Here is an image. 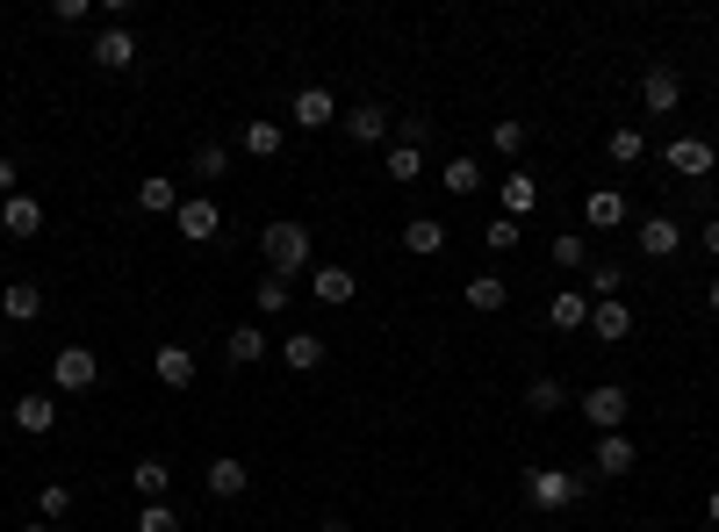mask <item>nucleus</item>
I'll return each mask as SVG.
<instances>
[{"label": "nucleus", "instance_id": "obj_1", "mask_svg": "<svg viewBox=\"0 0 719 532\" xmlns=\"http://www.w3.org/2000/svg\"><path fill=\"white\" fill-rule=\"evenodd\" d=\"M259 252H267V273H288V281H296L302 267H310V252H317V238L302 231V223H267V231H259Z\"/></svg>", "mask_w": 719, "mask_h": 532}, {"label": "nucleus", "instance_id": "obj_2", "mask_svg": "<svg viewBox=\"0 0 719 532\" xmlns=\"http://www.w3.org/2000/svg\"><path fill=\"white\" fill-rule=\"evenodd\" d=\"M526 496H532V511H576L590 496V475H569V468H532V475H526Z\"/></svg>", "mask_w": 719, "mask_h": 532}, {"label": "nucleus", "instance_id": "obj_3", "mask_svg": "<svg viewBox=\"0 0 719 532\" xmlns=\"http://www.w3.org/2000/svg\"><path fill=\"white\" fill-rule=\"evenodd\" d=\"M51 382L66 389V397H87V389L101 382V360H94V345H58V360H51Z\"/></svg>", "mask_w": 719, "mask_h": 532}, {"label": "nucleus", "instance_id": "obj_4", "mask_svg": "<svg viewBox=\"0 0 719 532\" xmlns=\"http://www.w3.org/2000/svg\"><path fill=\"white\" fill-rule=\"evenodd\" d=\"M583 418L598 424V432H626V418H633V397H626L619 382H598V389H583Z\"/></svg>", "mask_w": 719, "mask_h": 532}, {"label": "nucleus", "instance_id": "obj_5", "mask_svg": "<svg viewBox=\"0 0 719 532\" xmlns=\"http://www.w3.org/2000/svg\"><path fill=\"white\" fill-rule=\"evenodd\" d=\"M339 130L353 137L360 151H375V144H389V137H396V116H389V109H375V101H360V109H346V116H339Z\"/></svg>", "mask_w": 719, "mask_h": 532}, {"label": "nucleus", "instance_id": "obj_6", "mask_svg": "<svg viewBox=\"0 0 719 532\" xmlns=\"http://www.w3.org/2000/svg\"><path fill=\"white\" fill-rule=\"evenodd\" d=\"M640 101H648V116H677L683 72H677V66H648V72H640Z\"/></svg>", "mask_w": 719, "mask_h": 532}, {"label": "nucleus", "instance_id": "obj_7", "mask_svg": "<svg viewBox=\"0 0 719 532\" xmlns=\"http://www.w3.org/2000/svg\"><path fill=\"white\" fill-rule=\"evenodd\" d=\"M180 238H188V245H209V238H217L223 231V209L217 202H209V194H188V202H180Z\"/></svg>", "mask_w": 719, "mask_h": 532}, {"label": "nucleus", "instance_id": "obj_8", "mask_svg": "<svg viewBox=\"0 0 719 532\" xmlns=\"http://www.w3.org/2000/svg\"><path fill=\"white\" fill-rule=\"evenodd\" d=\"M633 461H640L633 439H626V432H605V439H598V453H590V475L619 482V475H633Z\"/></svg>", "mask_w": 719, "mask_h": 532}, {"label": "nucleus", "instance_id": "obj_9", "mask_svg": "<svg viewBox=\"0 0 719 532\" xmlns=\"http://www.w3.org/2000/svg\"><path fill=\"white\" fill-rule=\"evenodd\" d=\"M94 66H101V72H130V66H137V37H130V22H109V29L94 37Z\"/></svg>", "mask_w": 719, "mask_h": 532}, {"label": "nucleus", "instance_id": "obj_10", "mask_svg": "<svg viewBox=\"0 0 719 532\" xmlns=\"http://www.w3.org/2000/svg\"><path fill=\"white\" fill-rule=\"evenodd\" d=\"M590 339H605V345L633 339V310H626V295H611V302H590Z\"/></svg>", "mask_w": 719, "mask_h": 532}, {"label": "nucleus", "instance_id": "obj_11", "mask_svg": "<svg viewBox=\"0 0 719 532\" xmlns=\"http://www.w3.org/2000/svg\"><path fill=\"white\" fill-rule=\"evenodd\" d=\"M633 245L648 252V260H669V252L683 245V223L677 217H640V231H633Z\"/></svg>", "mask_w": 719, "mask_h": 532}, {"label": "nucleus", "instance_id": "obj_12", "mask_svg": "<svg viewBox=\"0 0 719 532\" xmlns=\"http://www.w3.org/2000/svg\"><path fill=\"white\" fill-rule=\"evenodd\" d=\"M267 353H273V345H267V331H259V324H238L231 339H223V368H238V374H244V368H259Z\"/></svg>", "mask_w": 719, "mask_h": 532}, {"label": "nucleus", "instance_id": "obj_13", "mask_svg": "<svg viewBox=\"0 0 719 532\" xmlns=\"http://www.w3.org/2000/svg\"><path fill=\"white\" fill-rule=\"evenodd\" d=\"M273 353H281V368H288V374H310V368H324V339H317V331H288V339L273 345Z\"/></svg>", "mask_w": 719, "mask_h": 532}, {"label": "nucleus", "instance_id": "obj_14", "mask_svg": "<svg viewBox=\"0 0 719 532\" xmlns=\"http://www.w3.org/2000/svg\"><path fill=\"white\" fill-rule=\"evenodd\" d=\"M0 231L8 238H37L43 231V202L37 194H8V202H0Z\"/></svg>", "mask_w": 719, "mask_h": 532}, {"label": "nucleus", "instance_id": "obj_15", "mask_svg": "<svg viewBox=\"0 0 719 532\" xmlns=\"http://www.w3.org/2000/svg\"><path fill=\"white\" fill-rule=\"evenodd\" d=\"M669 165H677L683 180H706L712 165H719V151L706 144V137H677V144H669Z\"/></svg>", "mask_w": 719, "mask_h": 532}, {"label": "nucleus", "instance_id": "obj_16", "mask_svg": "<svg viewBox=\"0 0 719 532\" xmlns=\"http://www.w3.org/2000/svg\"><path fill=\"white\" fill-rule=\"evenodd\" d=\"M310 295L324 302V310H346V302L360 295V281H353L346 267H317V273H310Z\"/></svg>", "mask_w": 719, "mask_h": 532}, {"label": "nucleus", "instance_id": "obj_17", "mask_svg": "<svg viewBox=\"0 0 719 532\" xmlns=\"http://www.w3.org/2000/svg\"><path fill=\"white\" fill-rule=\"evenodd\" d=\"M151 374H159L166 389H194V374H202V368H194L188 345H159V353H151Z\"/></svg>", "mask_w": 719, "mask_h": 532}, {"label": "nucleus", "instance_id": "obj_18", "mask_svg": "<svg viewBox=\"0 0 719 532\" xmlns=\"http://www.w3.org/2000/svg\"><path fill=\"white\" fill-rule=\"evenodd\" d=\"M0 317H8V324H37V317H43V288L37 281L0 288Z\"/></svg>", "mask_w": 719, "mask_h": 532}, {"label": "nucleus", "instance_id": "obj_19", "mask_svg": "<svg viewBox=\"0 0 719 532\" xmlns=\"http://www.w3.org/2000/svg\"><path fill=\"white\" fill-rule=\"evenodd\" d=\"M296 123H302V130H331V123H339V101H331V87H302V94H296Z\"/></svg>", "mask_w": 719, "mask_h": 532}, {"label": "nucleus", "instance_id": "obj_20", "mask_svg": "<svg viewBox=\"0 0 719 532\" xmlns=\"http://www.w3.org/2000/svg\"><path fill=\"white\" fill-rule=\"evenodd\" d=\"M137 209H144V217H180V188L166 173H144L137 180Z\"/></svg>", "mask_w": 719, "mask_h": 532}, {"label": "nucleus", "instance_id": "obj_21", "mask_svg": "<svg viewBox=\"0 0 719 532\" xmlns=\"http://www.w3.org/2000/svg\"><path fill=\"white\" fill-rule=\"evenodd\" d=\"M403 252H410V260H432V252H447V223H439V217H410V223H403Z\"/></svg>", "mask_w": 719, "mask_h": 532}, {"label": "nucleus", "instance_id": "obj_22", "mask_svg": "<svg viewBox=\"0 0 719 532\" xmlns=\"http://www.w3.org/2000/svg\"><path fill=\"white\" fill-rule=\"evenodd\" d=\"M238 144H244V159H281L288 130H281V123H267V116H252V123L238 130Z\"/></svg>", "mask_w": 719, "mask_h": 532}, {"label": "nucleus", "instance_id": "obj_23", "mask_svg": "<svg viewBox=\"0 0 719 532\" xmlns=\"http://www.w3.org/2000/svg\"><path fill=\"white\" fill-rule=\"evenodd\" d=\"M461 302L476 317H489V310H503V302H511V281H503V273H476V281L461 288Z\"/></svg>", "mask_w": 719, "mask_h": 532}, {"label": "nucleus", "instance_id": "obj_24", "mask_svg": "<svg viewBox=\"0 0 719 532\" xmlns=\"http://www.w3.org/2000/svg\"><path fill=\"white\" fill-rule=\"evenodd\" d=\"M497 194H503V217H511V223L540 209V180H532V173H503V188H497Z\"/></svg>", "mask_w": 719, "mask_h": 532}, {"label": "nucleus", "instance_id": "obj_25", "mask_svg": "<svg viewBox=\"0 0 719 532\" xmlns=\"http://www.w3.org/2000/svg\"><path fill=\"white\" fill-rule=\"evenodd\" d=\"M547 324H555V331H583L590 324V295H583V288H561V295L547 302Z\"/></svg>", "mask_w": 719, "mask_h": 532}, {"label": "nucleus", "instance_id": "obj_26", "mask_svg": "<svg viewBox=\"0 0 719 532\" xmlns=\"http://www.w3.org/2000/svg\"><path fill=\"white\" fill-rule=\"evenodd\" d=\"M583 217H590V231H619V223H626V194L619 188H590Z\"/></svg>", "mask_w": 719, "mask_h": 532}, {"label": "nucleus", "instance_id": "obj_27", "mask_svg": "<svg viewBox=\"0 0 719 532\" xmlns=\"http://www.w3.org/2000/svg\"><path fill=\"white\" fill-rule=\"evenodd\" d=\"M51 424H58V403H51V397H14V432L43 439Z\"/></svg>", "mask_w": 719, "mask_h": 532}, {"label": "nucleus", "instance_id": "obj_28", "mask_svg": "<svg viewBox=\"0 0 719 532\" xmlns=\"http://www.w3.org/2000/svg\"><path fill=\"white\" fill-rule=\"evenodd\" d=\"M130 490L144 496V504H166V490H173V468H166V461H137V468H130Z\"/></svg>", "mask_w": 719, "mask_h": 532}, {"label": "nucleus", "instance_id": "obj_29", "mask_svg": "<svg viewBox=\"0 0 719 532\" xmlns=\"http://www.w3.org/2000/svg\"><path fill=\"white\" fill-rule=\"evenodd\" d=\"M244 482H252V468H244V461H231V453H223V461H209V496H223V504H231V496H244Z\"/></svg>", "mask_w": 719, "mask_h": 532}, {"label": "nucleus", "instance_id": "obj_30", "mask_svg": "<svg viewBox=\"0 0 719 532\" xmlns=\"http://www.w3.org/2000/svg\"><path fill=\"white\" fill-rule=\"evenodd\" d=\"M605 151H611V165H640V159H648V137L626 123V130H611V137H605Z\"/></svg>", "mask_w": 719, "mask_h": 532}, {"label": "nucleus", "instance_id": "obj_31", "mask_svg": "<svg viewBox=\"0 0 719 532\" xmlns=\"http://www.w3.org/2000/svg\"><path fill=\"white\" fill-rule=\"evenodd\" d=\"M381 173H389V180H418L425 173V151L418 144H389V151H381Z\"/></svg>", "mask_w": 719, "mask_h": 532}, {"label": "nucleus", "instance_id": "obj_32", "mask_svg": "<svg viewBox=\"0 0 719 532\" xmlns=\"http://www.w3.org/2000/svg\"><path fill=\"white\" fill-rule=\"evenodd\" d=\"M439 188H447V194H476L482 188L476 159H447V165H439Z\"/></svg>", "mask_w": 719, "mask_h": 532}, {"label": "nucleus", "instance_id": "obj_33", "mask_svg": "<svg viewBox=\"0 0 719 532\" xmlns=\"http://www.w3.org/2000/svg\"><path fill=\"white\" fill-rule=\"evenodd\" d=\"M619 288H626V267L619 260H598V267H590V302H611Z\"/></svg>", "mask_w": 719, "mask_h": 532}, {"label": "nucleus", "instance_id": "obj_34", "mask_svg": "<svg viewBox=\"0 0 719 532\" xmlns=\"http://www.w3.org/2000/svg\"><path fill=\"white\" fill-rule=\"evenodd\" d=\"M252 302H259V317H281L288 310V273H267V281L252 288Z\"/></svg>", "mask_w": 719, "mask_h": 532}, {"label": "nucleus", "instance_id": "obj_35", "mask_svg": "<svg viewBox=\"0 0 719 532\" xmlns=\"http://www.w3.org/2000/svg\"><path fill=\"white\" fill-rule=\"evenodd\" d=\"M526 403H532V418H547V410H561V403H569V389H561L555 374H540V382L526 389Z\"/></svg>", "mask_w": 719, "mask_h": 532}, {"label": "nucleus", "instance_id": "obj_36", "mask_svg": "<svg viewBox=\"0 0 719 532\" xmlns=\"http://www.w3.org/2000/svg\"><path fill=\"white\" fill-rule=\"evenodd\" d=\"M231 173V144H202L194 151V180H223Z\"/></svg>", "mask_w": 719, "mask_h": 532}, {"label": "nucleus", "instance_id": "obj_37", "mask_svg": "<svg viewBox=\"0 0 719 532\" xmlns=\"http://www.w3.org/2000/svg\"><path fill=\"white\" fill-rule=\"evenodd\" d=\"M489 144H497L503 159H518V151H526V123H518V116H503V123L489 130Z\"/></svg>", "mask_w": 719, "mask_h": 532}, {"label": "nucleus", "instance_id": "obj_38", "mask_svg": "<svg viewBox=\"0 0 719 532\" xmlns=\"http://www.w3.org/2000/svg\"><path fill=\"white\" fill-rule=\"evenodd\" d=\"M547 252H555V267H583V260H590L583 231H561V238H555V245H547Z\"/></svg>", "mask_w": 719, "mask_h": 532}, {"label": "nucleus", "instance_id": "obj_39", "mask_svg": "<svg viewBox=\"0 0 719 532\" xmlns=\"http://www.w3.org/2000/svg\"><path fill=\"white\" fill-rule=\"evenodd\" d=\"M137 532H180V511L173 504H144L137 511Z\"/></svg>", "mask_w": 719, "mask_h": 532}, {"label": "nucleus", "instance_id": "obj_40", "mask_svg": "<svg viewBox=\"0 0 719 532\" xmlns=\"http://www.w3.org/2000/svg\"><path fill=\"white\" fill-rule=\"evenodd\" d=\"M482 245H489V252H511V245H518V223H511V217H489V223H482Z\"/></svg>", "mask_w": 719, "mask_h": 532}, {"label": "nucleus", "instance_id": "obj_41", "mask_svg": "<svg viewBox=\"0 0 719 532\" xmlns=\"http://www.w3.org/2000/svg\"><path fill=\"white\" fill-rule=\"evenodd\" d=\"M37 511H43V519H66V511H72V490H66V482H43Z\"/></svg>", "mask_w": 719, "mask_h": 532}, {"label": "nucleus", "instance_id": "obj_42", "mask_svg": "<svg viewBox=\"0 0 719 532\" xmlns=\"http://www.w3.org/2000/svg\"><path fill=\"white\" fill-rule=\"evenodd\" d=\"M87 14H94V0H51V22H66V29H80Z\"/></svg>", "mask_w": 719, "mask_h": 532}, {"label": "nucleus", "instance_id": "obj_43", "mask_svg": "<svg viewBox=\"0 0 719 532\" xmlns=\"http://www.w3.org/2000/svg\"><path fill=\"white\" fill-rule=\"evenodd\" d=\"M425 137H432V123H425V116H396V144H418V151H425Z\"/></svg>", "mask_w": 719, "mask_h": 532}, {"label": "nucleus", "instance_id": "obj_44", "mask_svg": "<svg viewBox=\"0 0 719 532\" xmlns=\"http://www.w3.org/2000/svg\"><path fill=\"white\" fill-rule=\"evenodd\" d=\"M8 194H22V188H14V159H0V202H8Z\"/></svg>", "mask_w": 719, "mask_h": 532}, {"label": "nucleus", "instance_id": "obj_45", "mask_svg": "<svg viewBox=\"0 0 719 532\" xmlns=\"http://www.w3.org/2000/svg\"><path fill=\"white\" fill-rule=\"evenodd\" d=\"M706 252H712V260H719V217L706 223Z\"/></svg>", "mask_w": 719, "mask_h": 532}, {"label": "nucleus", "instance_id": "obj_46", "mask_svg": "<svg viewBox=\"0 0 719 532\" xmlns=\"http://www.w3.org/2000/svg\"><path fill=\"white\" fill-rule=\"evenodd\" d=\"M706 310H719V273H712V281H706Z\"/></svg>", "mask_w": 719, "mask_h": 532}, {"label": "nucleus", "instance_id": "obj_47", "mask_svg": "<svg viewBox=\"0 0 719 532\" xmlns=\"http://www.w3.org/2000/svg\"><path fill=\"white\" fill-rule=\"evenodd\" d=\"M317 532H353V525H346V519H324V525H317Z\"/></svg>", "mask_w": 719, "mask_h": 532}, {"label": "nucleus", "instance_id": "obj_48", "mask_svg": "<svg viewBox=\"0 0 719 532\" xmlns=\"http://www.w3.org/2000/svg\"><path fill=\"white\" fill-rule=\"evenodd\" d=\"M706 519H712V525H719V490H712V496H706Z\"/></svg>", "mask_w": 719, "mask_h": 532}, {"label": "nucleus", "instance_id": "obj_49", "mask_svg": "<svg viewBox=\"0 0 719 532\" xmlns=\"http://www.w3.org/2000/svg\"><path fill=\"white\" fill-rule=\"evenodd\" d=\"M22 532H58V525H51V519H37V525H22Z\"/></svg>", "mask_w": 719, "mask_h": 532}]
</instances>
